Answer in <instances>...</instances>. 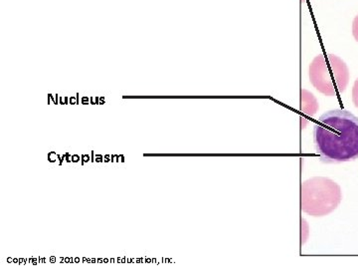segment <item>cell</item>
<instances>
[{
    "instance_id": "cell-1",
    "label": "cell",
    "mask_w": 358,
    "mask_h": 269,
    "mask_svg": "<svg viewBox=\"0 0 358 269\" xmlns=\"http://www.w3.org/2000/svg\"><path fill=\"white\" fill-rule=\"evenodd\" d=\"M313 141L322 162L358 159V118L345 110L324 113L315 125Z\"/></svg>"
},
{
    "instance_id": "cell-2",
    "label": "cell",
    "mask_w": 358,
    "mask_h": 269,
    "mask_svg": "<svg viewBox=\"0 0 358 269\" xmlns=\"http://www.w3.org/2000/svg\"><path fill=\"white\" fill-rule=\"evenodd\" d=\"M313 86L327 97H336L345 91L350 83V69L343 59L334 54L315 56L308 68Z\"/></svg>"
},
{
    "instance_id": "cell-3",
    "label": "cell",
    "mask_w": 358,
    "mask_h": 269,
    "mask_svg": "<svg viewBox=\"0 0 358 269\" xmlns=\"http://www.w3.org/2000/svg\"><path fill=\"white\" fill-rule=\"evenodd\" d=\"M343 200L341 188L326 177H313L301 184V211L313 218H322L338 209Z\"/></svg>"
},
{
    "instance_id": "cell-4",
    "label": "cell",
    "mask_w": 358,
    "mask_h": 269,
    "mask_svg": "<svg viewBox=\"0 0 358 269\" xmlns=\"http://www.w3.org/2000/svg\"><path fill=\"white\" fill-rule=\"evenodd\" d=\"M301 109L303 111L305 114L310 116V117H313L317 113V111L319 110V103H317V99L307 90L301 91Z\"/></svg>"
},
{
    "instance_id": "cell-5",
    "label": "cell",
    "mask_w": 358,
    "mask_h": 269,
    "mask_svg": "<svg viewBox=\"0 0 358 269\" xmlns=\"http://www.w3.org/2000/svg\"><path fill=\"white\" fill-rule=\"evenodd\" d=\"M352 102L355 107L358 108V78L355 80L352 88Z\"/></svg>"
},
{
    "instance_id": "cell-6",
    "label": "cell",
    "mask_w": 358,
    "mask_h": 269,
    "mask_svg": "<svg viewBox=\"0 0 358 269\" xmlns=\"http://www.w3.org/2000/svg\"><path fill=\"white\" fill-rule=\"evenodd\" d=\"M352 35L358 42V14L355 16V20L352 22Z\"/></svg>"
},
{
    "instance_id": "cell-7",
    "label": "cell",
    "mask_w": 358,
    "mask_h": 269,
    "mask_svg": "<svg viewBox=\"0 0 358 269\" xmlns=\"http://www.w3.org/2000/svg\"><path fill=\"white\" fill-rule=\"evenodd\" d=\"M56 159H58V155H56L55 152H50L48 154V160L50 163H55Z\"/></svg>"
},
{
    "instance_id": "cell-8",
    "label": "cell",
    "mask_w": 358,
    "mask_h": 269,
    "mask_svg": "<svg viewBox=\"0 0 358 269\" xmlns=\"http://www.w3.org/2000/svg\"><path fill=\"white\" fill-rule=\"evenodd\" d=\"M90 104L92 105H100V97H91L90 99Z\"/></svg>"
},
{
    "instance_id": "cell-9",
    "label": "cell",
    "mask_w": 358,
    "mask_h": 269,
    "mask_svg": "<svg viewBox=\"0 0 358 269\" xmlns=\"http://www.w3.org/2000/svg\"><path fill=\"white\" fill-rule=\"evenodd\" d=\"M82 159V165L86 164V163L90 162L91 160V158H90V156L88 155H83L81 157Z\"/></svg>"
},
{
    "instance_id": "cell-10",
    "label": "cell",
    "mask_w": 358,
    "mask_h": 269,
    "mask_svg": "<svg viewBox=\"0 0 358 269\" xmlns=\"http://www.w3.org/2000/svg\"><path fill=\"white\" fill-rule=\"evenodd\" d=\"M80 160H82L81 158H80L79 155H73L72 156V162L73 163H79Z\"/></svg>"
},
{
    "instance_id": "cell-11",
    "label": "cell",
    "mask_w": 358,
    "mask_h": 269,
    "mask_svg": "<svg viewBox=\"0 0 358 269\" xmlns=\"http://www.w3.org/2000/svg\"><path fill=\"white\" fill-rule=\"evenodd\" d=\"M69 104H72V105H76L77 104V97L72 96L69 98Z\"/></svg>"
},
{
    "instance_id": "cell-12",
    "label": "cell",
    "mask_w": 358,
    "mask_h": 269,
    "mask_svg": "<svg viewBox=\"0 0 358 269\" xmlns=\"http://www.w3.org/2000/svg\"><path fill=\"white\" fill-rule=\"evenodd\" d=\"M95 160L96 163L103 162V157L102 155H96Z\"/></svg>"
},
{
    "instance_id": "cell-13",
    "label": "cell",
    "mask_w": 358,
    "mask_h": 269,
    "mask_svg": "<svg viewBox=\"0 0 358 269\" xmlns=\"http://www.w3.org/2000/svg\"><path fill=\"white\" fill-rule=\"evenodd\" d=\"M89 103L90 99L88 97H83V98H82V104H83V105H88Z\"/></svg>"
},
{
    "instance_id": "cell-14",
    "label": "cell",
    "mask_w": 358,
    "mask_h": 269,
    "mask_svg": "<svg viewBox=\"0 0 358 269\" xmlns=\"http://www.w3.org/2000/svg\"><path fill=\"white\" fill-rule=\"evenodd\" d=\"M120 159H121V156H112V162H120Z\"/></svg>"
},
{
    "instance_id": "cell-15",
    "label": "cell",
    "mask_w": 358,
    "mask_h": 269,
    "mask_svg": "<svg viewBox=\"0 0 358 269\" xmlns=\"http://www.w3.org/2000/svg\"><path fill=\"white\" fill-rule=\"evenodd\" d=\"M65 160L67 163L72 162V157H71L69 153H67V154H66V160Z\"/></svg>"
},
{
    "instance_id": "cell-16",
    "label": "cell",
    "mask_w": 358,
    "mask_h": 269,
    "mask_svg": "<svg viewBox=\"0 0 358 269\" xmlns=\"http://www.w3.org/2000/svg\"><path fill=\"white\" fill-rule=\"evenodd\" d=\"M103 160H105L106 163H109L110 160H112V157H110V155L105 156Z\"/></svg>"
},
{
    "instance_id": "cell-17",
    "label": "cell",
    "mask_w": 358,
    "mask_h": 269,
    "mask_svg": "<svg viewBox=\"0 0 358 269\" xmlns=\"http://www.w3.org/2000/svg\"><path fill=\"white\" fill-rule=\"evenodd\" d=\"M13 261L14 259L13 258V257H8V258H7V263H13Z\"/></svg>"
},
{
    "instance_id": "cell-18",
    "label": "cell",
    "mask_w": 358,
    "mask_h": 269,
    "mask_svg": "<svg viewBox=\"0 0 358 269\" xmlns=\"http://www.w3.org/2000/svg\"><path fill=\"white\" fill-rule=\"evenodd\" d=\"M49 96H50L51 100L53 101V103L56 105V99L54 98V96L51 95V94H49Z\"/></svg>"
},
{
    "instance_id": "cell-19",
    "label": "cell",
    "mask_w": 358,
    "mask_h": 269,
    "mask_svg": "<svg viewBox=\"0 0 358 269\" xmlns=\"http://www.w3.org/2000/svg\"><path fill=\"white\" fill-rule=\"evenodd\" d=\"M105 98H103V97H100V104H105Z\"/></svg>"
},
{
    "instance_id": "cell-20",
    "label": "cell",
    "mask_w": 358,
    "mask_h": 269,
    "mask_svg": "<svg viewBox=\"0 0 358 269\" xmlns=\"http://www.w3.org/2000/svg\"><path fill=\"white\" fill-rule=\"evenodd\" d=\"M64 102H65V105H67V104H69V98H68V97H65Z\"/></svg>"
},
{
    "instance_id": "cell-21",
    "label": "cell",
    "mask_w": 358,
    "mask_h": 269,
    "mask_svg": "<svg viewBox=\"0 0 358 269\" xmlns=\"http://www.w3.org/2000/svg\"><path fill=\"white\" fill-rule=\"evenodd\" d=\"M50 261H51L52 263H55V261H56L55 256H51L50 257Z\"/></svg>"
},
{
    "instance_id": "cell-22",
    "label": "cell",
    "mask_w": 358,
    "mask_h": 269,
    "mask_svg": "<svg viewBox=\"0 0 358 269\" xmlns=\"http://www.w3.org/2000/svg\"><path fill=\"white\" fill-rule=\"evenodd\" d=\"M59 104H62V105H64V99L60 98V100H59Z\"/></svg>"
},
{
    "instance_id": "cell-23",
    "label": "cell",
    "mask_w": 358,
    "mask_h": 269,
    "mask_svg": "<svg viewBox=\"0 0 358 269\" xmlns=\"http://www.w3.org/2000/svg\"><path fill=\"white\" fill-rule=\"evenodd\" d=\"M26 261L25 259L21 258L20 259V264H25Z\"/></svg>"
},
{
    "instance_id": "cell-24",
    "label": "cell",
    "mask_w": 358,
    "mask_h": 269,
    "mask_svg": "<svg viewBox=\"0 0 358 269\" xmlns=\"http://www.w3.org/2000/svg\"><path fill=\"white\" fill-rule=\"evenodd\" d=\"M32 264H33V265H36V264H37L36 259L32 258Z\"/></svg>"
},
{
    "instance_id": "cell-25",
    "label": "cell",
    "mask_w": 358,
    "mask_h": 269,
    "mask_svg": "<svg viewBox=\"0 0 358 269\" xmlns=\"http://www.w3.org/2000/svg\"><path fill=\"white\" fill-rule=\"evenodd\" d=\"M145 263H152V259L148 258H148H147V259H145Z\"/></svg>"
},
{
    "instance_id": "cell-26",
    "label": "cell",
    "mask_w": 358,
    "mask_h": 269,
    "mask_svg": "<svg viewBox=\"0 0 358 269\" xmlns=\"http://www.w3.org/2000/svg\"><path fill=\"white\" fill-rule=\"evenodd\" d=\"M75 263H80V258L79 257H76V258L74 259Z\"/></svg>"
},
{
    "instance_id": "cell-27",
    "label": "cell",
    "mask_w": 358,
    "mask_h": 269,
    "mask_svg": "<svg viewBox=\"0 0 358 269\" xmlns=\"http://www.w3.org/2000/svg\"><path fill=\"white\" fill-rule=\"evenodd\" d=\"M13 263H20V259L14 258Z\"/></svg>"
},
{
    "instance_id": "cell-28",
    "label": "cell",
    "mask_w": 358,
    "mask_h": 269,
    "mask_svg": "<svg viewBox=\"0 0 358 269\" xmlns=\"http://www.w3.org/2000/svg\"><path fill=\"white\" fill-rule=\"evenodd\" d=\"M103 263H109V259H108V258L103 259Z\"/></svg>"
},
{
    "instance_id": "cell-29",
    "label": "cell",
    "mask_w": 358,
    "mask_h": 269,
    "mask_svg": "<svg viewBox=\"0 0 358 269\" xmlns=\"http://www.w3.org/2000/svg\"><path fill=\"white\" fill-rule=\"evenodd\" d=\"M121 162L122 163L124 162V156H121Z\"/></svg>"
},
{
    "instance_id": "cell-30",
    "label": "cell",
    "mask_w": 358,
    "mask_h": 269,
    "mask_svg": "<svg viewBox=\"0 0 358 269\" xmlns=\"http://www.w3.org/2000/svg\"><path fill=\"white\" fill-rule=\"evenodd\" d=\"M103 259L102 258H100V259H98V263H103Z\"/></svg>"
},
{
    "instance_id": "cell-31",
    "label": "cell",
    "mask_w": 358,
    "mask_h": 269,
    "mask_svg": "<svg viewBox=\"0 0 358 269\" xmlns=\"http://www.w3.org/2000/svg\"><path fill=\"white\" fill-rule=\"evenodd\" d=\"M117 263H122V259L120 258V257H119V258L117 259Z\"/></svg>"
},
{
    "instance_id": "cell-32",
    "label": "cell",
    "mask_w": 358,
    "mask_h": 269,
    "mask_svg": "<svg viewBox=\"0 0 358 269\" xmlns=\"http://www.w3.org/2000/svg\"><path fill=\"white\" fill-rule=\"evenodd\" d=\"M128 263H133V259L129 258L128 259Z\"/></svg>"
},
{
    "instance_id": "cell-33",
    "label": "cell",
    "mask_w": 358,
    "mask_h": 269,
    "mask_svg": "<svg viewBox=\"0 0 358 269\" xmlns=\"http://www.w3.org/2000/svg\"><path fill=\"white\" fill-rule=\"evenodd\" d=\"M110 263H115V259L114 258H112L110 259Z\"/></svg>"
},
{
    "instance_id": "cell-34",
    "label": "cell",
    "mask_w": 358,
    "mask_h": 269,
    "mask_svg": "<svg viewBox=\"0 0 358 269\" xmlns=\"http://www.w3.org/2000/svg\"><path fill=\"white\" fill-rule=\"evenodd\" d=\"M124 261H126V259L122 258V263H124Z\"/></svg>"
}]
</instances>
